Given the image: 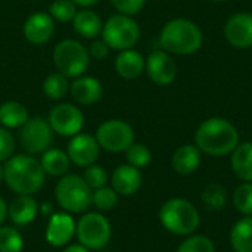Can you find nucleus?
Wrapping results in <instances>:
<instances>
[{
    "instance_id": "1",
    "label": "nucleus",
    "mask_w": 252,
    "mask_h": 252,
    "mask_svg": "<svg viewBox=\"0 0 252 252\" xmlns=\"http://www.w3.org/2000/svg\"><path fill=\"white\" fill-rule=\"evenodd\" d=\"M195 142L199 151L213 157H223L236 149L239 134L230 121L216 117L204 121L198 127Z\"/></svg>"
},
{
    "instance_id": "2",
    "label": "nucleus",
    "mask_w": 252,
    "mask_h": 252,
    "mask_svg": "<svg viewBox=\"0 0 252 252\" xmlns=\"http://www.w3.org/2000/svg\"><path fill=\"white\" fill-rule=\"evenodd\" d=\"M46 173L41 164L30 155L10 157L3 167V179L18 195H31L44 185Z\"/></svg>"
},
{
    "instance_id": "3",
    "label": "nucleus",
    "mask_w": 252,
    "mask_h": 252,
    "mask_svg": "<svg viewBox=\"0 0 252 252\" xmlns=\"http://www.w3.org/2000/svg\"><path fill=\"white\" fill-rule=\"evenodd\" d=\"M204 41L201 28L183 18H177L165 24L161 31L159 43L165 52L176 55H190L195 53Z\"/></svg>"
},
{
    "instance_id": "4",
    "label": "nucleus",
    "mask_w": 252,
    "mask_h": 252,
    "mask_svg": "<svg viewBox=\"0 0 252 252\" xmlns=\"http://www.w3.org/2000/svg\"><path fill=\"white\" fill-rule=\"evenodd\" d=\"M159 221L168 232L179 236H186L198 229L199 214L189 201L173 198L161 207Z\"/></svg>"
},
{
    "instance_id": "5",
    "label": "nucleus",
    "mask_w": 252,
    "mask_h": 252,
    "mask_svg": "<svg viewBox=\"0 0 252 252\" xmlns=\"http://www.w3.org/2000/svg\"><path fill=\"white\" fill-rule=\"evenodd\" d=\"M55 195L58 204L69 213H83L93 204V190L77 174L62 177L55 188Z\"/></svg>"
},
{
    "instance_id": "6",
    "label": "nucleus",
    "mask_w": 252,
    "mask_h": 252,
    "mask_svg": "<svg viewBox=\"0 0 252 252\" xmlns=\"http://www.w3.org/2000/svg\"><path fill=\"white\" fill-rule=\"evenodd\" d=\"M53 62L62 75L66 78L81 77L90 63L89 50L77 40H62L53 50Z\"/></svg>"
},
{
    "instance_id": "7",
    "label": "nucleus",
    "mask_w": 252,
    "mask_h": 252,
    "mask_svg": "<svg viewBox=\"0 0 252 252\" xmlns=\"http://www.w3.org/2000/svg\"><path fill=\"white\" fill-rule=\"evenodd\" d=\"M140 35L139 25L128 15H114L111 16L102 28V37L109 46V49L126 50L133 47Z\"/></svg>"
},
{
    "instance_id": "8",
    "label": "nucleus",
    "mask_w": 252,
    "mask_h": 252,
    "mask_svg": "<svg viewBox=\"0 0 252 252\" xmlns=\"http://www.w3.org/2000/svg\"><path fill=\"white\" fill-rule=\"evenodd\" d=\"M75 233L83 247L87 250H102L111 238L109 221L97 213H89L80 219Z\"/></svg>"
},
{
    "instance_id": "9",
    "label": "nucleus",
    "mask_w": 252,
    "mask_h": 252,
    "mask_svg": "<svg viewBox=\"0 0 252 252\" xmlns=\"http://www.w3.org/2000/svg\"><path fill=\"white\" fill-rule=\"evenodd\" d=\"M19 142L31 155L46 152L53 142V130L49 121L41 117L28 118V121L21 127Z\"/></svg>"
},
{
    "instance_id": "10",
    "label": "nucleus",
    "mask_w": 252,
    "mask_h": 252,
    "mask_svg": "<svg viewBox=\"0 0 252 252\" xmlns=\"http://www.w3.org/2000/svg\"><path fill=\"white\" fill-rule=\"evenodd\" d=\"M96 140L100 148L108 152H123L134 140V131L130 124L123 120H109L99 126Z\"/></svg>"
},
{
    "instance_id": "11",
    "label": "nucleus",
    "mask_w": 252,
    "mask_h": 252,
    "mask_svg": "<svg viewBox=\"0 0 252 252\" xmlns=\"http://www.w3.org/2000/svg\"><path fill=\"white\" fill-rule=\"evenodd\" d=\"M47 121L55 133L61 136H75L84 126V115L80 108L71 103H59L52 108Z\"/></svg>"
},
{
    "instance_id": "12",
    "label": "nucleus",
    "mask_w": 252,
    "mask_h": 252,
    "mask_svg": "<svg viewBox=\"0 0 252 252\" xmlns=\"http://www.w3.org/2000/svg\"><path fill=\"white\" fill-rule=\"evenodd\" d=\"M149 78L159 86H168L177 75L174 59L164 50H154L145 63Z\"/></svg>"
},
{
    "instance_id": "13",
    "label": "nucleus",
    "mask_w": 252,
    "mask_h": 252,
    "mask_svg": "<svg viewBox=\"0 0 252 252\" xmlns=\"http://www.w3.org/2000/svg\"><path fill=\"white\" fill-rule=\"evenodd\" d=\"M99 143L96 137L86 134V133H78L72 136V139L68 143L66 154L71 159L78 167H89L94 164V161L99 157Z\"/></svg>"
},
{
    "instance_id": "14",
    "label": "nucleus",
    "mask_w": 252,
    "mask_h": 252,
    "mask_svg": "<svg viewBox=\"0 0 252 252\" xmlns=\"http://www.w3.org/2000/svg\"><path fill=\"white\" fill-rule=\"evenodd\" d=\"M224 35L227 41L238 49H247L252 46V15L241 12L233 15L226 27Z\"/></svg>"
},
{
    "instance_id": "15",
    "label": "nucleus",
    "mask_w": 252,
    "mask_h": 252,
    "mask_svg": "<svg viewBox=\"0 0 252 252\" xmlns=\"http://www.w3.org/2000/svg\"><path fill=\"white\" fill-rule=\"evenodd\" d=\"M22 31L30 43L44 44L52 38L55 32L53 18L46 12H35L27 18Z\"/></svg>"
},
{
    "instance_id": "16",
    "label": "nucleus",
    "mask_w": 252,
    "mask_h": 252,
    "mask_svg": "<svg viewBox=\"0 0 252 252\" xmlns=\"http://www.w3.org/2000/svg\"><path fill=\"white\" fill-rule=\"evenodd\" d=\"M75 233V223L69 214L58 213L53 214L47 223L46 241L52 247H65Z\"/></svg>"
},
{
    "instance_id": "17",
    "label": "nucleus",
    "mask_w": 252,
    "mask_h": 252,
    "mask_svg": "<svg viewBox=\"0 0 252 252\" xmlns=\"http://www.w3.org/2000/svg\"><path fill=\"white\" fill-rule=\"evenodd\" d=\"M71 94L80 105H93L102 97L103 87L97 78L81 75L71 84Z\"/></svg>"
},
{
    "instance_id": "18",
    "label": "nucleus",
    "mask_w": 252,
    "mask_h": 252,
    "mask_svg": "<svg viewBox=\"0 0 252 252\" xmlns=\"http://www.w3.org/2000/svg\"><path fill=\"white\" fill-rule=\"evenodd\" d=\"M142 186V174L139 168L127 164L120 165L112 173V189L120 195H133Z\"/></svg>"
},
{
    "instance_id": "19",
    "label": "nucleus",
    "mask_w": 252,
    "mask_h": 252,
    "mask_svg": "<svg viewBox=\"0 0 252 252\" xmlns=\"http://www.w3.org/2000/svg\"><path fill=\"white\" fill-rule=\"evenodd\" d=\"M38 213V205L34 198L30 195L16 196L7 207V214L10 220L18 226H27L34 221Z\"/></svg>"
},
{
    "instance_id": "20",
    "label": "nucleus",
    "mask_w": 252,
    "mask_h": 252,
    "mask_svg": "<svg viewBox=\"0 0 252 252\" xmlns=\"http://www.w3.org/2000/svg\"><path fill=\"white\" fill-rule=\"evenodd\" d=\"M115 69L123 78H137L145 69V59L133 49L121 50V53L115 58Z\"/></svg>"
},
{
    "instance_id": "21",
    "label": "nucleus",
    "mask_w": 252,
    "mask_h": 252,
    "mask_svg": "<svg viewBox=\"0 0 252 252\" xmlns=\"http://www.w3.org/2000/svg\"><path fill=\"white\" fill-rule=\"evenodd\" d=\"M199 164H201V152L198 146H193V145L180 146L174 152L173 159H171V165L174 171L183 176H188L196 171Z\"/></svg>"
},
{
    "instance_id": "22",
    "label": "nucleus",
    "mask_w": 252,
    "mask_h": 252,
    "mask_svg": "<svg viewBox=\"0 0 252 252\" xmlns=\"http://www.w3.org/2000/svg\"><path fill=\"white\" fill-rule=\"evenodd\" d=\"M72 22H74V30L80 35H83L86 38L97 37L102 32V28H103L100 16L96 12L90 10V9L77 10Z\"/></svg>"
},
{
    "instance_id": "23",
    "label": "nucleus",
    "mask_w": 252,
    "mask_h": 252,
    "mask_svg": "<svg viewBox=\"0 0 252 252\" xmlns=\"http://www.w3.org/2000/svg\"><path fill=\"white\" fill-rule=\"evenodd\" d=\"M232 168L235 174L244 180L252 182V143L245 142L238 145L232 155Z\"/></svg>"
},
{
    "instance_id": "24",
    "label": "nucleus",
    "mask_w": 252,
    "mask_h": 252,
    "mask_svg": "<svg viewBox=\"0 0 252 252\" xmlns=\"http://www.w3.org/2000/svg\"><path fill=\"white\" fill-rule=\"evenodd\" d=\"M28 111L19 102H4L0 106V124L4 128H19L28 121Z\"/></svg>"
},
{
    "instance_id": "25",
    "label": "nucleus",
    "mask_w": 252,
    "mask_h": 252,
    "mask_svg": "<svg viewBox=\"0 0 252 252\" xmlns=\"http://www.w3.org/2000/svg\"><path fill=\"white\" fill-rule=\"evenodd\" d=\"M230 244L235 252H252V217L239 220L230 232Z\"/></svg>"
},
{
    "instance_id": "26",
    "label": "nucleus",
    "mask_w": 252,
    "mask_h": 252,
    "mask_svg": "<svg viewBox=\"0 0 252 252\" xmlns=\"http://www.w3.org/2000/svg\"><path fill=\"white\" fill-rule=\"evenodd\" d=\"M69 162L71 159L68 154L61 149H47L46 152H43L40 161L44 173L50 176H63L69 168Z\"/></svg>"
},
{
    "instance_id": "27",
    "label": "nucleus",
    "mask_w": 252,
    "mask_h": 252,
    "mask_svg": "<svg viewBox=\"0 0 252 252\" xmlns=\"http://www.w3.org/2000/svg\"><path fill=\"white\" fill-rule=\"evenodd\" d=\"M68 90H69L68 78L65 75H62L61 72L50 74L43 81V92L52 100L62 99L68 93Z\"/></svg>"
},
{
    "instance_id": "28",
    "label": "nucleus",
    "mask_w": 252,
    "mask_h": 252,
    "mask_svg": "<svg viewBox=\"0 0 252 252\" xmlns=\"http://www.w3.org/2000/svg\"><path fill=\"white\" fill-rule=\"evenodd\" d=\"M201 199H202L204 205L208 210L219 211L227 202V192L224 190V188L221 185H219V183H210L202 190Z\"/></svg>"
},
{
    "instance_id": "29",
    "label": "nucleus",
    "mask_w": 252,
    "mask_h": 252,
    "mask_svg": "<svg viewBox=\"0 0 252 252\" xmlns=\"http://www.w3.org/2000/svg\"><path fill=\"white\" fill-rule=\"evenodd\" d=\"M24 248L22 236L12 227H0V252H21Z\"/></svg>"
},
{
    "instance_id": "30",
    "label": "nucleus",
    "mask_w": 252,
    "mask_h": 252,
    "mask_svg": "<svg viewBox=\"0 0 252 252\" xmlns=\"http://www.w3.org/2000/svg\"><path fill=\"white\" fill-rule=\"evenodd\" d=\"M77 13V4L71 0H55L49 7V15L59 22H69Z\"/></svg>"
},
{
    "instance_id": "31",
    "label": "nucleus",
    "mask_w": 252,
    "mask_h": 252,
    "mask_svg": "<svg viewBox=\"0 0 252 252\" xmlns=\"http://www.w3.org/2000/svg\"><path fill=\"white\" fill-rule=\"evenodd\" d=\"M126 158H127L130 165H133L136 168H143L151 162L152 155H151V151L145 145L131 143L126 149Z\"/></svg>"
},
{
    "instance_id": "32",
    "label": "nucleus",
    "mask_w": 252,
    "mask_h": 252,
    "mask_svg": "<svg viewBox=\"0 0 252 252\" xmlns=\"http://www.w3.org/2000/svg\"><path fill=\"white\" fill-rule=\"evenodd\" d=\"M233 204L239 213L252 216V183L248 182L236 188L233 193Z\"/></svg>"
},
{
    "instance_id": "33",
    "label": "nucleus",
    "mask_w": 252,
    "mask_h": 252,
    "mask_svg": "<svg viewBox=\"0 0 252 252\" xmlns=\"http://www.w3.org/2000/svg\"><path fill=\"white\" fill-rule=\"evenodd\" d=\"M93 204L100 211H109L118 204V193L111 188H100L93 192Z\"/></svg>"
},
{
    "instance_id": "34",
    "label": "nucleus",
    "mask_w": 252,
    "mask_h": 252,
    "mask_svg": "<svg viewBox=\"0 0 252 252\" xmlns=\"http://www.w3.org/2000/svg\"><path fill=\"white\" fill-rule=\"evenodd\" d=\"M177 252H216L214 244L205 236H192L183 241Z\"/></svg>"
},
{
    "instance_id": "35",
    "label": "nucleus",
    "mask_w": 252,
    "mask_h": 252,
    "mask_svg": "<svg viewBox=\"0 0 252 252\" xmlns=\"http://www.w3.org/2000/svg\"><path fill=\"white\" fill-rule=\"evenodd\" d=\"M83 179L92 190H96V189H100L106 185L108 176H106V171L100 165L92 164L86 168Z\"/></svg>"
},
{
    "instance_id": "36",
    "label": "nucleus",
    "mask_w": 252,
    "mask_h": 252,
    "mask_svg": "<svg viewBox=\"0 0 252 252\" xmlns=\"http://www.w3.org/2000/svg\"><path fill=\"white\" fill-rule=\"evenodd\" d=\"M15 151V139L10 131L4 127H0V162L7 161Z\"/></svg>"
},
{
    "instance_id": "37",
    "label": "nucleus",
    "mask_w": 252,
    "mask_h": 252,
    "mask_svg": "<svg viewBox=\"0 0 252 252\" xmlns=\"http://www.w3.org/2000/svg\"><path fill=\"white\" fill-rule=\"evenodd\" d=\"M111 1L120 13L128 16L139 13L146 3V0H111Z\"/></svg>"
},
{
    "instance_id": "38",
    "label": "nucleus",
    "mask_w": 252,
    "mask_h": 252,
    "mask_svg": "<svg viewBox=\"0 0 252 252\" xmlns=\"http://www.w3.org/2000/svg\"><path fill=\"white\" fill-rule=\"evenodd\" d=\"M109 53V46L106 44V41L102 38V40H94L89 49V55L97 61H102L103 58H106Z\"/></svg>"
},
{
    "instance_id": "39",
    "label": "nucleus",
    "mask_w": 252,
    "mask_h": 252,
    "mask_svg": "<svg viewBox=\"0 0 252 252\" xmlns=\"http://www.w3.org/2000/svg\"><path fill=\"white\" fill-rule=\"evenodd\" d=\"M63 252H89V250L86 247H83L81 244H74V245L66 247Z\"/></svg>"
},
{
    "instance_id": "40",
    "label": "nucleus",
    "mask_w": 252,
    "mask_h": 252,
    "mask_svg": "<svg viewBox=\"0 0 252 252\" xmlns=\"http://www.w3.org/2000/svg\"><path fill=\"white\" fill-rule=\"evenodd\" d=\"M6 214H7V205H6V202L3 201V198L0 196V224H1L3 220L6 219Z\"/></svg>"
},
{
    "instance_id": "41",
    "label": "nucleus",
    "mask_w": 252,
    "mask_h": 252,
    "mask_svg": "<svg viewBox=\"0 0 252 252\" xmlns=\"http://www.w3.org/2000/svg\"><path fill=\"white\" fill-rule=\"evenodd\" d=\"M71 1H74L77 6H81V7H89V6H93V4H96L99 0H71Z\"/></svg>"
},
{
    "instance_id": "42",
    "label": "nucleus",
    "mask_w": 252,
    "mask_h": 252,
    "mask_svg": "<svg viewBox=\"0 0 252 252\" xmlns=\"http://www.w3.org/2000/svg\"><path fill=\"white\" fill-rule=\"evenodd\" d=\"M3 179V167L0 165V180Z\"/></svg>"
},
{
    "instance_id": "43",
    "label": "nucleus",
    "mask_w": 252,
    "mask_h": 252,
    "mask_svg": "<svg viewBox=\"0 0 252 252\" xmlns=\"http://www.w3.org/2000/svg\"><path fill=\"white\" fill-rule=\"evenodd\" d=\"M214 1H223V0H214Z\"/></svg>"
}]
</instances>
